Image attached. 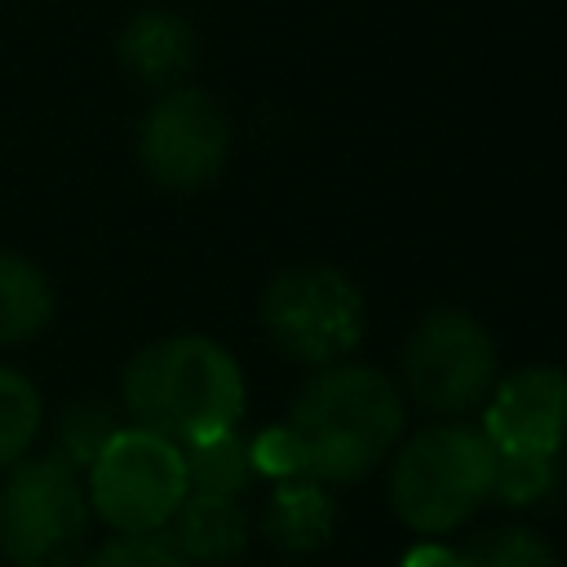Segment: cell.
Listing matches in <instances>:
<instances>
[{
  "label": "cell",
  "instance_id": "e0dca14e",
  "mask_svg": "<svg viewBox=\"0 0 567 567\" xmlns=\"http://www.w3.org/2000/svg\"><path fill=\"white\" fill-rule=\"evenodd\" d=\"M461 567H558V558L532 527H496L470 554H461Z\"/></svg>",
  "mask_w": 567,
  "mask_h": 567
},
{
  "label": "cell",
  "instance_id": "8fae6325",
  "mask_svg": "<svg viewBox=\"0 0 567 567\" xmlns=\"http://www.w3.org/2000/svg\"><path fill=\"white\" fill-rule=\"evenodd\" d=\"M168 536L190 563H230L248 545V514L239 496L190 487L168 518Z\"/></svg>",
  "mask_w": 567,
  "mask_h": 567
},
{
  "label": "cell",
  "instance_id": "7a4b0ae2",
  "mask_svg": "<svg viewBox=\"0 0 567 567\" xmlns=\"http://www.w3.org/2000/svg\"><path fill=\"white\" fill-rule=\"evenodd\" d=\"M124 408L133 425L190 443L213 430H235L244 412V377L217 341L164 337L128 359Z\"/></svg>",
  "mask_w": 567,
  "mask_h": 567
},
{
  "label": "cell",
  "instance_id": "ac0fdd59",
  "mask_svg": "<svg viewBox=\"0 0 567 567\" xmlns=\"http://www.w3.org/2000/svg\"><path fill=\"white\" fill-rule=\"evenodd\" d=\"M84 567H195V563L159 527V532H120V540L93 549Z\"/></svg>",
  "mask_w": 567,
  "mask_h": 567
},
{
  "label": "cell",
  "instance_id": "44dd1931",
  "mask_svg": "<svg viewBox=\"0 0 567 567\" xmlns=\"http://www.w3.org/2000/svg\"><path fill=\"white\" fill-rule=\"evenodd\" d=\"M403 567H461V554L447 549V545H416L403 558Z\"/></svg>",
  "mask_w": 567,
  "mask_h": 567
},
{
  "label": "cell",
  "instance_id": "8992f818",
  "mask_svg": "<svg viewBox=\"0 0 567 567\" xmlns=\"http://www.w3.org/2000/svg\"><path fill=\"white\" fill-rule=\"evenodd\" d=\"M261 323L292 363H341L363 337V297L332 266H288L261 292Z\"/></svg>",
  "mask_w": 567,
  "mask_h": 567
},
{
  "label": "cell",
  "instance_id": "d6986e66",
  "mask_svg": "<svg viewBox=\"0 0 567 567\" xmlns=\"http://www.w3.org/2000/svg\"><path fill=\"white\" fill-rule=\"evenodd\" d=\"M120 425L111 421V412L102 408V403H71L66 412H62V421H58V452L53 456H62L66 465H89L97 452H102V443L115 434Z\"/></svg>",
  "mask_w": 567,
  "mask_h": 567
},
{
  "label": "cell",
  "instance_id": "3957f363",
  "mask_svg": "<svg viewBox=\"0 0 567 567\" xmlns=\"http://www.w3.org/2000/svg\"><path fill=\"white\" fill-rule=\"evenodd\" d=\"M492 465L496 447L474 425H430L403 452L390 470V501L394 514L421 532L443 536L461 527L487 496H492Z\"/></svg>",
  "mask_w": 567,
  "mask_h": 567
},
{
  "label": "cell",
  "instance_id": "ba28073f",
  "mask_svg": "<svg viewBox=\"0 0 567 567\" xmlns=\"http://www.w3.org/2000/svg\"><path fill=\"white\" fill-rule=\"evenodd\" d=\"M142 168L168 190L208 186L230 155V120L199 89H168L142 120Z\"/></svg>",
  "mask_w": 567,
  "mask_h": 567
},
{
  "label": "cell",
  "instance_id": "2e32d148",
  "mask_svg": "<svg viewBox=\"0 0 567 567\" xmlns=\"http://www.w3.org/2000/svg\"><path fill=\"white\" fill-rule=\"evenodd\" d=\"M40 434V394L35 385L13 372L0 368V470L18 465V456L35 443Z\"/></svg>",
  "mask_w": 567,
  "mask_h": 567
},
{
  "label": "cell",
  "instance_id": "4fadbf2b",
  "mask_svg": "<svg viewBox=\"0 0 567 567\" xmlns=\"http://www.w3.org/2000/svg\"><path fill=\"white\" fill-rule=\"evenodd\" d=\"M53 315V288L18 252H0V346L35 337Z\"/></svg>",
  "mask_w": 567,
  "mask_h": 567
},
{
  "label": "cell",
  "instance_id": "30bf717a",
  "mask_svg": "<svg viewBox=\"0 0 567 567\" xmlns=\"http://www.w3.org/2000/svg\"><path fill=\"white\" fill-rule=\"evenodd\" d=\"M195 31L173 9H142L120 31V62L133 80L155 89H177L182 75L195 66Z\"/></svg>",
  "mask_w": 567,
  "mask_h": 567
},
{
  "label": "cell",
  "instance_id": "9a60e30c",
  "mask_svg": "<svg viewBox=\"0 0 567 567\" xmlns=\"http://www.w3.org/2000/svg\"><path fill=\"white\" fill-rule=\"evenodd\" d=\"M563 474V452H496L492 465V496L505 505L540 501Z\"/></svg>",
  "mask_w": 567,
  "mask_h": 567
},
{
  "label": "cell",
  "instance_id": "5bb4252c",
  "mask_svg": "<svg viewBox=\"0 0 567 567\" xmlns=\"http://www.w3.org/2000/svg\"><path fill=\"white\" fill-rule=\"evenodd\" d=\"M182 456H186V474H190V487H195V492H226V496H239L244 483H248V474H252L248 443H244L235 430L199 434V439L182 443Z\"/></svg>",
  "mask_w": 567,
  "mask_h": 567
},
{
  "label": "cell",
  "instance_id": "ffe728a7",
  "mask_svg": "<svg viewBox=\"0 0 567 567\" xmlns=\"http://www.w3.org/2000/svg\"><path fill=\"white\" fill-rule=\"evenodd\" d=\"M248 456H252V474H266V478H292L301 474V447L292 439L288 425H275V430H261L252 443H248Z\"/></svg>",
  "mask_w": 567,
  "mask_h": 567
},
{
  "label": "cell",
  "instance_id": "6da1fadb",
  "mask_svg": "<svg viewBox=\"0 0 567 567\" xmlns=\"http://www.w3.org/2000/svg\"><path fill=\"white\" fill-rule=\"evenodd\" d=\"M288 430L301 447V474L319 483L363 478L385 461L403 430V399L372 363H328L292 399Z\"/></svg>",
  "mask_w": 567,
  "mask_h": 567
},
{
  "label": "cell",
  "instance_id": "277c9868",
  "mask_svg": "<svg viewBox=\"0 0 567 567\" xmlns=\"http://www.w3.org/2000/svg\"><path fill=\"white\" fill-rule=\"evenodd\" d=\"M190 492L182 443L155 430H115L89 461V505L115 532H159Z\"/></svg>",
  "mask_w": 567,
  "mask_h": 567
},
{
  "label": "cell",
  "instance_id": "7c38bea8",
  "mask_svg": "<svg viewBox=\"0 0 567 567\" xmlns=\"http://www.w3.org/2000/svg\"><path fill=\"white\" fill-rule=\"evenodd\" d=\"M261 527H266V536L284 554H319L332 540L337 505H332V496L323 492L319 478L292 474V478H279L275 483Z\"/></svg>",
  "mask_w": 567,
  "mask_h": 567
},
{
  "label": "cell",
  "instance_id": "52a82bcc",
  "mask_svg": "<svg viewBox=\"0 0 567 567\" xmlns=\"http://www.w3.org/2000/svg\"><path fill=\"white\" fill-rule=\"evenodd\" d=\"M403 377L412 399L434 416H461L487 403L496 385V346L465 310L425 315L403 346Z\"/></svg>",
  "mask_w": 567,
  "mask_h": 567
},
{
  "label": "cell",
  "instance_id": "5b68a950",
  "mask_svg": "<svg viewBox=\"0 0 567 567\" xmlns=\"http://www.w3.org/2000/svg\"><path fill=\"white\" fill-rule=\"evenodd\" d=\"M89 532V492L62 456L27 461L0 487V549L13 567H71Z\"/></svg>",
  "mask_w": 567,
  "mask_h": 567
},
{
  "label": "cell",
  "instance_id": "9c48e42d",
  "mask_svg": "<svg viewBox=\"0 0 567 567\" xmlns=\"http://www.w3.org/2000/svg\"><path fill=\"white\" fill-rule=\"evenodd\" d=\"M483 434L496 452H563L567 439V372L523 368L492 385Z\"/></svg>",
  "mask_w": 567,
  "mask_h": 567
}]
</instances>
